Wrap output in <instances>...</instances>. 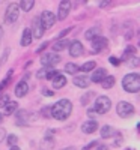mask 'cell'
<instances>
[{
  "label": "cell",
  "instance_id": "4dcf8cb0",
  "mask_svg": "<svg viewBox=\"0 0 140 150\" xmlns=\"http://www.w3.org/2000/svg\"><path fill=\"white\" fill-rule=\"evenodd\" d=\"M126 62H128V65L131 66V68H136V66H139V63H140V62H139V59L134 56V57H131L130 60H126Z\"/></svg>",
  "mask_w": 140,
  "mask_h": 150
},
{
  "label": "cell",
  "instance_id": "8fae6325",
  "mask_svg": "<svg viewBox=\"0 0 140 150\" xmlns=\"http://www.w3.org/2000/svg\"><path fill=\"white\" fill-rule=\"evenodd\" d=\"M68 48H69V54L72 57H79L83 54V44L80 41H72Z\"/></svg>",
  "mask_w": 140,
  "mask_h": 150
},
{
  "label": "cell",
  "instance_id": "e575fe53",
  "mask_svg": "<svg viewBox=\"0 0 140 150\" xmlns=\"http://www.w3.org/2000/svg\"><path fill=\"white\" fill-rule=\"evenodd\" d=\"M69 32H71V29H65V30H62V32L59 33V36H57V38H59V39H63V38H65Z\"/></svg>",
  "mask_w": 140,
  "mask_h": 150
},
{
  "label": "cell",
  "instance_id": "7dc6e473",
  "mask_svg": "<svg viewBox=\"0 0 140 150\" xmlns=\"http://www.w3.org/2000/svg\"><path fill=\"white\" fill-rule=\"evenodd\" d=\"M63 150H77V149H74V147H66V149H63Z\"/></svg>",
  "mask_w": 140,
  "mask_h": 150
},
{
  "label": "cell",
  "instance_id": "8992f818",
  "mask_svg": "<svg viewBox=\"0 0 140 150\" xmlns=\"http://www.w3.org/2000/svg\"><path fill=\"white\" fill-rule=\"evenodd\" d=\"M109 45V41L106 39L104 36H98L95 39H92V47H91V53L92 54H98L101 53L103 50H106Z\"/></svg>",
  "mask_w": 140,
  "mask_h": 150
},
{
  "label": "cell",
  "instance_id": "30bf717a",
  "mask_svg": "<svg viewBox=\"0 0 140 150\" xmlns=\"http://www.w3.org/2000/svg\"><path fill=\"white\" fill-rule=\"evenodd\" d=\"M69 9H71V3L68 0H62L59 3V14H57V18L59 20H65L69 14Z\"/></svg>",
  "mask_w": 140,
  "mask_h": 150
},
{
  "label": "cell",
  "instance_id": "ac0fdd59",
  "mask_svg": "<svg viewBox=\"0 0 140 150\" xmlns=\"http://www.w3.org/2000/svg\"><path fill=\"white\" fill-rule=\"evenodd\" d=\"M116 134H118V132H116V129L111 128V126H107V125L101 128V137H103L104 140H106V138H111V137H114Z\"/></svg>",
  "mask_w": 140,
  "mask_h": 150
},
{
  "label": "cell",
  "instance_id": "8d00e7d4",
  "mask_svg": "<svg viewBox=\"0 0 140 150\" xmlns=\"http://www.w3.org/2000/svg\"><path fill=\"white\" fill-rule=\"evenodd\" d=\"M96 144H98V141H92V143H89L87 146H84L81 150H91V149H92V147H95Z\"/></svg>",
  "mask_w": 140,
  "mask_h": 150
},
{
  "label": "cell",
  "instance_id": "f35d334b",
  "mask_svg": "<svg viewBox=\"0 0 140 150\" xmlns=\"http://www.w3.org/2000/svg\"><path fill=\"white\" fill-rule=\"evenodd\" d=\"M42 95H45V96H48V98H50V96H53V92H51V90L44 89V90H42Z\"/></svg>",
  "mask_w": 140,
  "mask_h": 150
},
{
  "label": "cell",
  "instance_id": "484cf974",
  "mask_svg": "<svg viewBox=\"0 0 140 150\" xmlns=\"http://www.w3.org/2000/svg\"><path fill=\"white\" fill-rule=\"evenodd\" d=\"M65 71H66L68 74L74 75V74H77V72L80 71V68L75 65V63H66V65H65Z\"/></svg>",
  "mask_w": 140,
  "mask_h": 150
},
{
  "label": "cell",
  "instance_id": "f6af8a7d",
  "mask_svg": "<svg viewBox=\"0 0 140 150\" xmlns=\"http://www.w3.org/2000/svg\"><path fill=\"white\" fill-rule=\"evenodd\" d=\"M109 5V2H103V3H101V8H104V6H107Z\"/></svg>",
  "mask_w": 140,
  "mask_h": 150
},
{
  "label": "cell",
  "instance_id": "cb8c5ba5",
  "mask_svg": "<svg viewBox=\"0 0 140 150\" xmlns=\"http://www.w3.org/2000/svg\"><path fill=\"white\" fill-rule=\"evenodd\" d=\"M33 5H35L33 0H23V2H20L18 8H20V9H23L24 12H29V11L33 8Z\"/></svg>",
  "mask_w": 140,
  "mask_h": 150
},
{
  "label": "cell",
  "instance_id": "836d02e7",
  "mask_svg": "<svg viewBox=\"0 0 140 150\" xmlns=\"http://www.w3.org/2000/svg\"><path fill=\"white\" fill-rule=\"evenodd\" d=\"M109 60H110V63H111L113 66H119V65H121V60H119L118 57H114V56H111Z\"/></svg>",
  "mask_w": 140,
  "mask_h": 150
},
{
  "label": "cell",
  "instance_id": "3957f363",
  "mask_svg": "<svg viewBox=\"0 0 140 150\" xmlns=\"http://www.w3.org/2000/svg\"><path fill=\"white\" fill-rule=\"evenodd\" d=\"M110 108H111V101L110 99L107 96H98L92 110H94V112H96V114H106Z\"/></svg>",
  "mask_w": 140,
  "mask_h": 150
},
{
  "label": "cell",
  "instance_id": "5bb4252c",
  "mask_svg": "<svg viewBox=\"0 0 140 150\" xmlns=\"http://www.w3.org/2000/svg\"><path fill=\"white\" fill-rule=\"evenodd\" d=\"M29 92V84L26 81H20L17 86H15V95L18 98H23V96H26Z\"/></svg>",
  "mask_w": 140,
  "mask_h": 150
},
{
  "label": "cell",
  "instance_id": "5b68a950",
  "mask_svg": "<svg viewBox=\"0 0 140 150\" xmlns=\"http://www.w3.org/2000/svg\"><path fill=\"white\" fill-rule=\"evenodd\" d=\"M39 21H41V26L44 30H48V29H51L54 26V23H56V15L53 14L51 11H44L41 17H39Z\"/></svg>",
  "mask_w": 140,
  "mask_h": 150
},
{
  "label": "cell",
  "instance_id": "d6a6232c",
  "mask_svg": "<svg viewBox=\"0 0 140 150\" xmlns=\"http://www.w3.org/2000/svg\"><path fill=\"white\" fill-rule=\"evenodd\" d=\"M91 96H95V93H94V92H89V93H86V95H84V98L81 99V104H83V105H86V104H87V101L91 99Z\"/></svg>",
  "mask_w": 140,
  "mask_h": 150
},
{
  "label": "cell",
  "instance_id": "4316f807",
  "mask_svg": "<svg viewBox=\"0 0 140 150\" xmlns=\"http://www.w3.org/2000/svg\"><path fill=\"white\" fill-rule=\"evenodd\" d=\"M95 69V62H86V63L80 68V71H83V72H91V71H94Z\"/></svg>",
  "mask_w": 140,
  "mask_h": 150
},
{
  "label": "cell",
  "instance_id": "6da1fadb",
  "mask_svg": "<svg viewBox=\"0 0 140 150\" xmlns=\"http://www.w3.org/2000/svg\"><path fill=\"white\" fill-rule=\"evenodd\" d=\"M72 112V102L68 99H60L53 107H50V116L56 120H66Z\"/></svg>",
  "mask_w": 140,
  "mask_h": 150
},
{
  "label": "cell",
  "instance_id": "b9f144b4",
  "mask_svg": "<svg viewBox=\"0 0 140 150\" xmlns=\"http://www.w3.org/2000/svg\"><path fill=\"white\" fill-rule=\"evenodd\" d=\"M8 56H9V48H8V50H5V54H3V60H2V62H6Z\"/></svg>",
  "mask_w": 140,
  "mask_h": 150
},
{
  "label": "cell",
  "instance_id": "ee69618b",
  "mask_svg": "<svg viewBox=\"0 0 140 150\" xmlns=\"http://www.w3.org/2000/svg\"><path fill=\"white\" fill-rule=\"evenodd\" d=\"M9 150H21V149H20V147H17V146H14V147H11Z\"/></svg>",
  "mask_w": 140,
  "mask_h": 150
},
{
  "label": "cell",
  "instance_id": "ba28073f",
  "mask_svg": "<svg viewBox=\"0 0 140 150\" xmlns=\"http://www.w3.org/2000/svg\"><path fill=\"white\" fill-rule=\"evenodd\" d=\"M59 62H60V57L56 53H47L41 57V63H42L44 68H50L53 65H57Z\"/></svg>",
  "mask_w": 140,
  "mask_h": 150
},
{
  "label": "cell",
  "instance_id": "7a4b0ae2",
  "mask_svg": "<svg viewBox=\"0 0 140 150\" xmlns=\"http://www.w3.org/2000/svg\"><path fill=\"white\" fill-rule=\"evenodd\" d=\"M122 87H124V90L128 92V93H137L140 90V75L136 74V72L125 75L124 80H122Z\"/></svg>",
  "mask_w": 140,
  "mask_h": 150
},
{
  "label": "cell",
  "instance_id": "9a60e30c",
  "mask_svg": "<svg viewBox=\"0 0 140 150\" xmlns=\"http://www.w3.org/2000/svg\"><path fill=\"white\" fill-rule=\"evenodd\" d=\"M77 87H81V89H86V87L91 84V80H89V77H86V75H80V77H75L74 81H72Z\"/></svg>",
  "mask_w": 140,
  "mask_h": 150
},
{
  "label": "cell",
  "instance_id": "f546056e",
  "mask_svg": "<svg viewBox=\"0 0 140 150\" xmlns=\"http://www.w3.org/2000/svg\"><path fill=\"white\" fill-rule=\"evenodd\" d=\"M48 69H50V68H42V69H39V71H38V74H36V78H39V80H41V78H45Z\"/></svg>",
  "mask_w": 140,
  "mask_h": 150
},
{
  "label": "cell",
  "instance_id": "f1b7e54d",
  "mask_svg": "<svg viewBox=\"0 0 140 150\" xmlns=\"http://www.w3.org/2000/svg\"><path fill=\"white\" fill-rule=\"evenodd\" d=\"M12 72H14V71H9V75H8V77L2 81V83H0V92H2L3 89H5V87L9 84V81H11V77H12Z\"/></svg>",
  "mask_w": 140,
  "mask_h": 150
},
{
  "label": "cell",
  "instance_id": "52a82bcc",
  "mask_svg": "<svg viewBox=\"0 0 140 150\" xmlns=\"http://www.w3.org/2000/svg\"><path fill=\"white\" fill-rule=\"evenodd\" d=\"M116 112L122 119H128L130 116L134 114V107L128 102H119L118 107H116Z\"/></svg>",
  "mask_w": 140,
  "mask_h": 150
},
{
  "label": "cell",
  "instance_id": "d6986e66",
  "mask_svg": "<svg viewBox=\"0 0 140 150\" xmlns=\"http://www.w3.org/2000/svg\"><path fill=\"white\" fill-rule=\"evenodd\" d=\"M30 44H32V32H30V29H24L23 36H21V45L27 47Z\"/></svg>",
  "mask_w": 140,
  "mask_h": 150
},
{
  "label": "cell",
  "instance_id": "ffe728a7",
  "mask_svg": "<svg viewBox=\"0 0 140 150\" xmlns=\"http://www.w3.org/2000/svg\"><path fill=\"white\" fill-rule=\"evenodd\" d=\"M99 32H101V27H99V26H96V27H94V29H89V30L86 32L84 38H86L87 41H92V39H95V38L101 36Z\"/></svg>",
  "mask_w": 140,
  "mask_h": 150
},
{
  "label": "cell",
  "instance_id": "60d3db41",
  "mask_svg": "<svg viewBox=\"0 0 140 150\" xmlns=\"http://www.w3.org/2000/svg\"><path fill=\"white\" fill-rule=\"evenodd\" d=\"M47 45H48V44H47V42H44V44H42V45H41L39 48H38V50H36V53H41V51H42V50H44V48H45Z\"/></svg>",
  "mask_w": 140,
  "mask_h": 150
},
{
  "label": "cell",
  "instance_id": "7c38bea8",
  "mask_svg": "<svg viewBox=\"0 0 140 150\" xmlns=\"http://www.w3.org/2000/svg\"><path fill=\"white\" fill-rule=\"evenodd\" d=\"M96 129H98V123H96V120H94V119L86 120V122L81 125V131H83L84 134H94Z\"/></svg>",
  "mask_w": 140,
  "mask_h": 150
},
{
  "label": "cell",
  "instance_id": "277c9868",
  "mask_svg": "<svg viewBox=\"0 0 140 150\" xmlns=\"http://www.w3.org/2000/svg\"><path fill=\"white\" fill-rule=\"evenodd\" d=\"M20 17V8L18 3H11L6 9V14H5V23L6 24H14Z\"/></svg>",
  "mask_w": 140,
  "mask_h": 150
},
{
  "label": "cell",
  "instance_id": "d4e9b609",
  "mask_svg": "<svg viewBox=\"0 0 140 150\" xmlns=\"http://www.w3.org/2000/svg\"><path fill=\"white\" fill-rule=\"evenodd\" d=\"M136 47H133V45H130V47H126V50L124 51V60H130L131 57H134V54H136Z\"/></svg>",
  "mask_w": 140,
  "mask_h": 150
},
{
  "label": "cell",
  "instance_id": "7bdbcfd3",
  "mask_svg": "<svg viewBox=\"0 0 140 150\" xmlns=\"http://www.w3.org/2000/svg\"><path fill=\"white\" fill-rule=\"evenodd\" d=\"M87 114L92 117V116H94V110H87Z\"/></svg>",
  "mask_w": 140,
  "mask_h": 150
},
{
  "label": "cell",
  "instance_id": "d590c367",
  "mask_svg": "<svg viewBox=\"0 0 140 150\" xmlns=\"http://www.w3.org/2000/svg\"><path fill=\"white\" fill-rule=\"evenodd\" d=\"M41 112H42L44 117H50V107H44V108L41 110Z\"/></svg>",
  "mask_w": 140,
  "mask_h": 150
},
{
  "label": "cell",
  "instance_id": "83f0119b",
  "mask_svg": "<svg viewBox=\"0 0 140 150\" xmlns=\"http://www.w3.org/2000/svg\"><path fill=\"white\" fill-rule=\"evenodd\" d=\"M6 143H8V146L14 147V146L18 143V137L14 135V134H12V135H8V137H6Z\"/></svg>",
  "mask_w": 140,
  "mask_h": 150
},
{
  "label": "cell",
  "instance_id": "4fadbf2b",
  "mask_svg": "<svg viewBox=\"0 0 140 150\" xmlns=\"http://www.w3.org/2000/svg\"><path fill=\"white\" fill-rule=\"evenodd\" d=\"M107 77V71L104 69V68H99V69H96L95 72H92V77L89 78L92 83H101L104 78Z\"/></svg>",
  "mask_w": 140,
  "mask_h": 150
},
{
  "label": "cell",
  "instance_id": "1f68e13d",
  "mask_svg": "<svg viewBox=\"0 0 140 150\" xmlns=\"http://www.w3.org/2000/svg\"><path fill=\"white\" fill-rule=\"evenodd\" d=\"M8 102H9V95H3V96H0V107H5Z\"/></svg>",
  "mask_w": 140,
  "mask_h": 150
},
{
  "label": "cell",
  "instance_id": "9c48e42d",
  "mask_svg": "<svg viewBox=\"0 0 140 150\" xmlns=\"http://www.w3.org/2000/svg\"><path fill=\"white\" fill-rule=\"evenodd\" d=\"M30 32H32V36H35L36 39H39V38L44 35V29H42V26H41V21H39V17H35L33 18V21H32V29H30Z\"/></svg>",
  "mask_w": 140,
  "mask_h": 150
},
{
  "label": "cell",
  "instance_id": "44dd1931",
  "mask_svg": "<svg viewBox=\"0 0 140 150\" xmlns=\"http://www.w3.org/2000/svg\"><path fill=\"white\" fill-rule=\"evenodd\" d=\"M17 102H14V101H9L3 108H5V111H3V114L5 116H11V114H14V112H15V110H17Z\"/></svg>",
  "mask_w": 140,
  "mask_h": 150
},
{
  "label": "cell",
  "instance_id": "bcb514c9",
  "mask_svg": "<svg viewBox=\"0 0 140 150\" xmlns=\"http://www.w3.org/2000/svg\"><path fill=\"white\" fill-rule=\"evenodd\" d=\"M2 36H3V29L0 27V39H2Z\"/></svg>",
  "mask_w": 140,
  "mask_h": 150
},
{
  "label": "cell",
  "instance_id": "603a6c76",
  "mask_svg": "<svg viewBox=\"0 0 140 150\" xmlns=\"http://www.w3.org/2000/svg\"><path fill=\"white\" fill-rule=\"evenodd\" d=\"M53 147H54V140L51 138V137H45V138L42 140L41 149H42V150H51Z\"/></svg>",
  "mask_w": 140,
  "mask_h": 150
},
{
  "label": "cell",
  "instance_id": "e0dca14e",
  "mask_svg": "<svg viewBox=\"0 0 140 150\" xmlns=\"http://www.w3.org/2000/svg\"><path fill=\"white\" fill-rule=\"evenodd\" d=\"M69 44H71V42H69L68 39H57V41L53 44V53H56V51H62V50L68 48Z\"/></svg>",
  "mask_w": 140,
  "mask_h": 150
},
{
  "label": "cell",
  "instance_id": "7402d4cb",
  "mask_svg": "<svg viewBox=\"0 0 140 150\" xmlns=\"http://www.w3.org/2000/svg\"><path fill=\"white\" fill-rule=\"evenodd\" d=\"M101 83H103L101 86H103L104 89H111V87L114 86V83H116V78H114L113 75H107V77L101 81Z\"/></svg>",
  "mask_w": 140,
  "mask_h": 150
},
{
  "label": "cell",
  "instance_id": "2e32d148",
  "mask_svg": "<svg viewBox=\"0 0 140 150\" xmlns=\"http://www.w3.org/2000/svg\"><path fill=\"white\" fill-rule=\"evenodd\" d=\"M65 84H66V77H65V75L57 74L56 77L53 78V87H54L56 90H57V89H62Z\"/></svg>",
  "mask_w": 140,
  "mask_h": 150
},
{
  "label": "cell",
  "instance_id": "ab89813d",
  "mask_svg": "<svg viewBox=\"0 0 140 150\" xmlns=\"http://www.w3.org/2000/svg\"><path fill=\"white\" fill-rule=\"evenodd\" d=\"M96 150H110V149H109L106 144H99V146L96 147Z\"/></svg>",
  "mask_w": 140,
  "mask_h": 150
},
{
  "label": "cell",
  "instance_id": "c3c4849f",
  "mask_svg": "<svg viewBox=\"0 0 140 150\" xmlns=\"http://www.w3.org/2000/svg\"><path fill=\"white\" fill-rule=\"evenodd\" d=\"M2 122H3V114L0 112V123H2Z\"/></svg>",
  "mask_w": 140,
  "mask_h": 150
},
{
  "label": "cell",
  "instance_id": "74e56055",
  "mask_svg": "<svg viewBox=\"0 0 140 150\" xmlns=\"http://www.w3.org/2000/svg\"><path fill=\"white\" fill-rule=\"evenodd\" d=\"M5 138H6V131L5 129H0V143H2Z\"/></svg>",
  "mask_w": 140,
  "mask_h": 150
}]
</instances>
